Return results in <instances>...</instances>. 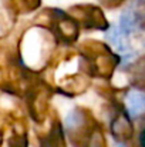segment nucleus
<instances>
[{
    "instance_id": "f257e3e1",
    "label": "nucleus",
    "mask_w": 145,
    "mask_h": 147,
    "mask_svg": "<svg viewBox=\"0 0 145 147\" xmlns=\"http://www.w3.org/2000/svg\"><path fill=\"white\" fill-rule=\"evenodd\" d=\"M111 133L118 142H127L132 137L134 127L127 111L118 113L111 123Z\"/></svg>"
},
{
    "instance_id": "f03ea898",
    "label": "nucleus",
    "mask_w": 145,
    "mask_h": 147,
    "mask_svg": "<svg viewBox=\"0 0 145 147\" xmlns=\"http://www.w3.org/2000/svg\"><path fill=\"white\" fill-rule=\"evenodd\" d=\"M141 24L140 22V16H138V11L134 10V9H127L125 11H122V14L120 16V24H118V30L130 37V34Z\"/></svg>"
},
{
    "instance_id": "7ed1b4c3",
    "label": "nucleus",
    "mask_w": 145,
    "mask_h": 147,
    "mask_svg": "<svg viewBox=\"0 0 145 147\" xmlns=\"http://www.w3.org/2000/svg\"><path fill=\"white\" fill-rule=\"evenodd\" d=\"M125 103H127V113L131 117H140L141 114L145 113V94L141 92L132 90L128 92L127 97H125Z\"/></svg>"
},
{
    "instance_id": "20e7f679",
    "label": "nucleus",
    "mask_w": 145,
    "mask_h": 147,
    "mask_svg": "<svg viewBox=\"0 0 145 147\" xmlns=\"http://www.w3.org/2000/svg\"><path fill=\"white\" fill-rule=\"evenodd\" d=\"M88 147H105V143H104V137L100 131H97L93 134V137L90 139V143H88Z\"/></svg>"
},
{
    "instance_id": "39448f33",
    "label": "nucleus",
    "mask_w": 145,
    "mask_h": 147,
    "mask_svg": "<svg viewBox=\"0 0 145 147\" xmlns=\"http://www.w3.org/2000/svg\"><path fill=\"white\" fill-rule=\"evenodd\" d=\"M138 143H140V147H145V126L141 129V131H140V136H138Z\"/></svg>"
},
{
    "instance_id": "423d86ee",
    "label": "nucleus",
    "mask_w": 145,
    "mask_h": 147,
    "mask_svg": "<svg viewBox=\"0 0 145 147\" xmlns=\"http://www.w3.org/2000/svg\"><path fill=\"white\" fill-rule=\"evenodd\" d=\"M144 1H145V0H144ZM140 22H145V13L140 14Z\"/></svg>"
},
{
    "instance_id": "0eeeda50",
    "label": "nucleus",
    "mask_w": 145,
    "mask_h": 147,
    "mask_svg": "<svg viewBox=\"0 0 145 147\" xmlns=\"http://www.w3.org/2000/svg\"><path fill=\"white\" fill-rule=\"evenodd\" d=\"M114 1H117V3H121V1H122V0H114Z\"/></svg>"
}]
</instances>
